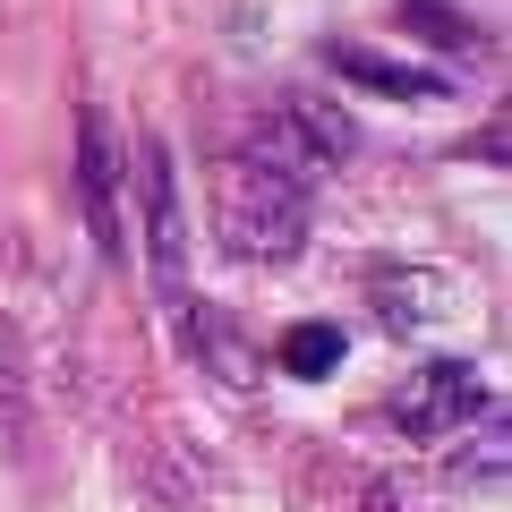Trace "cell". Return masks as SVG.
Masks as SVG:
<instances>
[{
    "instance_id": "cell-1",
    "label": "cell",
    "mask_w": 512,
    "mask_h": 512,
    "mask_svg": "<svg viewBox=\"0 0 512 512\" xmlns=\"http://www.w3.org/2000/svg\"><path fill=\"white\" fill-rule=\"evenodd\" d=\"M214 239L239 265H291L308 248V180H291L265 154H222L214 163Z\"/></svg>"
},
{
    "instance_id": "cell-2",
    "label": "cell",
    "mask_w": 512,
    "mask_h": 512,
    "mask_svg": "<svg viewBox=\"0 0 512 512\" xmlns=\"http://www.w3.org/2000/svg\"><path fill=\"white\" fill-rule=\"evenodd\" d=\"M478 410H495V393H487V376H478V359H419L402 384H393L384 419L402 427L410 444H436V436H461Z\"/></svg>"
},
{
    "instance_id": "cell-3",
    "label": "cell",
    "mask_w": 512,
    "mask_h": 512,
    "mask_svg": "<svg viewBox=\"0 0 512 512\" xmlns=\"http://www.w3.org/2000/svg\"><path fill=\"white\" fill-rule=\"evenodd\" d=\"M248 154L282 163L291 180H308V171H342L350 154H359V120H350L342 103H325V94H282V103L265 111V128H256Z\"/></svg>"
},
{
    "instance_id": "cell-4",
    "label": "cell",
    "mask_w": 512,
    "mask_h": 512,
    "mask_svg": "<svg viewBox=\"0 0 512 512\" xmlns=\"http://www.w3.org/2000/svg\"><path fill=\"white\" fill-rule=\"evenodd\" d=\"M137 205H146V265H154V291L180 308V299H188V222H180V180H171L163 137H146V146H137Z\"/></svg>"
},
{
    "instance_id": "cell-5",
    "label": "cell",
    "mask_w": 512,
    "mask_h": 512,
    "mask_svg": "<svg viewBox=\"0 0 512 512\" xmlns=\"http://www.w3.org/2000/svg\"><path fill=\"white\" fill-rule=\"evenodd\" d=\"M77 197H86V231H94V248L120 265L128 256V222H120V137H111V120L103 111H77Z\"/></svg>"
},
{
    "instance_id": "cell-6",
    "label": "cell",
    "mask_w": 512,
    "mask_h": 512,
    "mask_svg": "<svg viewBox=\"0 0 512 512\" xmlns=\"http://www.w3.org/2000/svg\"><path fill=\"white\" fill-rule=\"evenodd\" d=\"M333 69L350 77V86H367V94H393V103H444V69H410V60H384V52H367V43H333Z\"/></svg>"
},
{
    "instance_id": "cell-7",
    "label": "cell",
    "mask_w": 512,
    "mask_h": 512,
    "mask_svg": "<svg viewBox=\"0 0 512 512\" xmlns=\"http://www.w3.org/2000/svg\"><path fill=\"white\" fill-rule=\"evenodd\" d=\"M376 316L393 333H419L436 316H453V282L427 274V265H393V274H376Z\"/></svg>"
},
{
    "instance_id": "cell-8",
    "label": "cell",
    "mask_w": 512,
    "mask_h": 512,
    "mask_svg": "<svg viewBox=\"0 0 512 512\" xmlns=\"http://www.w3.org/2000/svg\"><path fill=\"white\" fill-rule=\"evenodd\" d=\"M504 470H512V427H504V410H478L453 444V487L461 495H504Z\"/></svg>"
},
{
    "instance_id": "cell-9",
    "label": "cell",
    "mask_w": 512,
    "mask_h": 512,
    "mask_svg": "<svg viewBox=\"0 0 512 512\" xmlns=\"http://www.w3.org/2000/svg\"><path fill=\"white\" fill-rule=\"evenodd\" d=\"M274 359H282V376H299V384H325V376H342V359H350V333L342 325H325V316H308V325H291L274 342Z\"/></svg>"
},
{
    "instance_id": "cell-10",
    "label": "cell",
    "mask_w": 512,
    "mask_h": 512,
    "mask_svg": "<svg viewBox=\"0 0 512 512\" xmlns=\"http://www.w3.org/2000/svg\"><path fill=\"white\" fill-rule=\"evenodd\" d=\"M180 333H188V342H197V359L214 367L222 384H248V350H239L231 316H214V308H188V316H180Z\"/></svg>"
},
{
    "instance_id": "cell-11",
    "label": "cell",
    "mask_w": 512,
    "mask_h": 512,
    "mask_svg": "<svg viewBox=\"0 0 512 512\" xmlns=\"http://www.w3.org/2000/svg\"><path fill=\"white\" fill-rule=\"evenodd\" d=\"M393 9H402V26L419 43H444V52H478V26L461 18L453 0H393Z\"/></svg>"
},
{
    "instance_id": "cell-12",
    "label": "cell",
    "mask_w": 512,
    "mask_h": 512,
    "mask_svg": "<svg viewBox=\"0 0 512 512\" xmlns=\"http://www.w3.org/2000/svg\"><path fill=\"white\" fill-rule=\"evenodd\" d=\"M410 478H376V487H367V512H436V504H410Z\"/></svg>"
}]
</instances>
